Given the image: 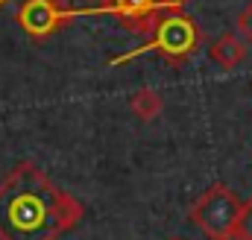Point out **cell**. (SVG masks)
<instances>
[{"label":"cell","instance_id":"cell-13","mask_svg":"<svg viewBox=\"0 0 252 240\" xmlns=\"http://www.w3.org/2000/svg\"><path fill=\"white\" fill-rule=\"evenodd\" d=\"M167 240H185V238H167Z\"/></svg>","mask_w":252,"mask_h":240},{"label":"cell","instance_id":"cell-12","mask_svg":"<svg viewBox=\"0 0 252 240\" xmlns=\"http://www.w3.org/2000/svg\"><path fill=\"white\" fill-rule=\"evenodd\" d=\"M6 3H9V0H0V9H3V6H6Z\"/></svg>","mask_w":252,"mask_h":240},{"label":"cell","instance_id":"cell-10","mask_svg":"<svg viewBox=\"0 0 252 240\" xmlns=\"http://www.w3.org/2000/svg\"><path fill=\"white\" fill-rule=\"evenodd\" d=\"M217 240H250V238H247V235H241V232L235 229V232H229L226 238H217Z\"/></svg>","mask_w":252,"mask_h":240},{"label":"cell","instance_id":"cell-5","mask_svg":"<svg viewBox=\"0 0 252 240\" xmlns=\"http://www.w3.org/2000/svg\"><path fill=\"white\" fill-rule=\"evenodd\" d=\"M176 6H170L167 0H103L100 12H112L126 30L132 32H150L153 24L158 21L161 12H170Z\"/></svg>","mask_w":252,"mask_h":240},{"label":"cell","instance_id":"cell-11","mask_svg":"<svg viewBox=\"0 0 252 240\" xmlns=\"http://www.w3.org/2000/svg\"><path fill=\"white\" fill-rule=\"evenodd\" d=\"M167 3H170V6H176V9H182V3H185V0H167Z\"/></svg>","mask_w":252,"mask_h":240},{"label":"cell","instance_id":"cell-9","mask_svg":"<svg viewBox=\"0 0 252 240\" xmlns=\"http://www.w3.org/2000/svg\"><path fill=\"white\" fill-rule=\"evenodd\" d=\"M238 232L241 235H247L252 240V199L244 202V208H241V217H238Z\"/></svg>","mask_w":252,"mask_h":240},{"label":"cell","instance_id":"cell-7","mask_svg":"<svg viewBox=\"0 0 252 240\" xmlns=\"http://www.w3.org/2000/svg\"><path fill=\"white\" fill-rule=\"evenodd\" d=\"M129 109H132V115L141 120V123H150V120H156L161 115L164 100H161V94L156 88H138L132 94V100H129Z\"/></svg>","mask_w":252,"mask_h":240},{"label":"cell","instance_id":"cell-3","mask_svg":"<svg viewBox=\"0 0 252 240\" xmlns=\"http://www.w3.org/2000/svg\"><path fill=\"white\" fill-rule=\"evenodd\" d=\"M241 196L217 181L211 184L208 190H202L193 202H190V211H188V220L205 235L208 240H217V238H226L229 232L238 229V217H241Z\"/></svg>","mask_w":252,"mask_h":240},{"label":"cell","instance_id":"cell-4","mask_svg":"<svg viewBox=\"0 0 252 240\" xmlns=\"http://www.w3.org/2000/svg\"><path fill=\"white\" fill-rule=\"evenodd\" d=\"M79 15H91V12L70 9L59 0H24L21 9H18V27L30 38L44 41L53 32H59L62 27H67L73 18H79Z\"/></svg>","mask_w":252,"mask_h":240},{"label":"cell","instance_id":"cell-2","mask_svg":"<svg viewBox=\"0 0 252 240\" xmlns=\"http://www.w3.org/2000/svg\"><path fill=\"white\" fill-rule=\"evenodd\" d=\"M199 44H202V32H199L196 21L188 18V15H182V9H170L167 15H158V21L150 30L147 44H141V47L124 53V56L112 59V64H126L129 59L144 56V53H158L161 59H167L170 64H179L188 56H193Z\"/></svg>","mask_w":252,"mask_h":240},{"label":"cell","instance_id":"cell-6","mask_svg":"<svg viewBox=\"0 0 252 240\" xmlns=\"http://www.w3.org/2000/svg\"><path fill=\"white\" fill-rule=\"evenodd\" d=\"M208 56H211V61H214L217 67H223V70H235L238 64L247 61V41H241V38L232 35V32H223L220 38L211 41Z\"/></svg>","mask_w":252,"mask_h":240},{"label":"cell","instance_id":"cell-1","mask_svg":"<svg viewBox=\"0 0 252 240\" xmlns=\"http://www.w3.org/2000/svg\"><path fill=\"white\" fill-rule=\"evenodd\" d=\"M85 217V205L38 164L21 161L0 181V240H59Z\"/></svg>","mask_w":252,"mask_h":240},{"label":"cell","instance_id":"cell-8","mask_svg":"<svg viewBox=\"0 0 252 240\" xmlns=\"http://www.w3.org/2000/svg\"><path fill=\"white\" fill-rule=\"evenodd\" d=\"M235 27H238V35H241L247 44H252V3H250V6H244V9L238 12Z\"/></svg>","mask_w":252,"mask_h":240}]
</instances>
